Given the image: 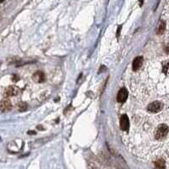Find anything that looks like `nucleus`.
Listing matches in <instances>:
<instances>
[{
	"mask_svg": "<svg viewBox=\"0 0 169 169\" xmlns=\"http://www.w3.org/2000/svg\"><path fill=\"white\" fill-rule=\"evenodd\" d=\"M163 107V105L162 102L160 101H154L150 104L148 105L147 107V110L150 112V113H158L160 112Z\"/></svg>",
	"mask_w": 169,
	"mask_h": 169,
	"instance_id": "f03ea898",
	"label": "nucleus"
},
{
	"mask_svg": "<svg viewBox=\"0 0 169 169\" xmlns=\"http://www.w3.org/2000/svg\"><path fill=\"white\" fill-rule=\"evenodd\" d=\"M162 72L165 74H169V63L168 62H165L162 64Z\"/></svg>",
	"mask_w": 169,
	"mask_h": 169,
	"instance_id": "9d476101",
	"label": "nucleus"
},
{
	"mask_svg": "<svg viewBox=\"0 0 169 169\" xmlns=\"http://www.w3.org/2000/svg\"><path fill=\"white\" fill-rule=\"evenodd\" d=\"M19 92V89L16 86H9L6 89L5 91V95L7 97H11V96H15Z\"/></svg>",
	"mask_w": 169,
	"mask_h": 169,
	"instance_id": "39448f33",
	"label": "nucleus"
},
{
	"mask_svg": "<svg viewBox=\"0 0 169 169\" xmlns=\"http://www.w3.org/2000/svg\"><path fill=\"white\" fill-rule=\"evenodd\" d=\"M33 80H34L35 81L38 82V83L43 82V81L45 80V75H44V74L42 72L37 71V72H36L34 74V75H33Z\"/></svg>",
	"mask_w": 169,
	"mask_h": 169,
	"instance_id": "6e6552de",
	"label": "nucleus"
},
{
	"mask_svg": "<svg viewBox=\"0 0 169 169\" xmlns=\"http://www.w3.org/2000/svg\"><path fill=\"white\" fill-rule=\"evenodd\" d=\"M128 98V91L125 88H122L120 91L118 93V97H117V100L119 102H124Z\"/></svg>",
	"mask_w": 169,
	"mask_h": 169,
	"instance_id": "20e7f679",
	"label": "nucleus"
},
{
	"mask_svg": "<svg viewBox=\"0 0 169 169\" xmlns=\"http://www.w3.org/2000/svg\"><path fill=\"white\" fill-rule=\"evenodd\" d=\"M166 50H167L168 52H169V47H167V48H166Z\"/></svg>",
	"mask_w": 169,
	"mask_h": 169,
	"instance_id": "f8f14e48",
	"label": "nucleus"
},
{
	"mask_svg": "<svg viewBox=\"0 0 169 169\" xmlns=\"http://www.w3.org/2000/svg\"><path fill=\"white\" fill-rule=\"evenodd\" d=\"M3 1H4V0H1V2H2V3H3Z\"/></svg>",
	"mask_w": 169,
	"mask_h": 169,
	"instance_id": "ddd939ff",
	"label": "nucleus"
},
{
	"mask_svg": "<svg viewBox=\"0 0 169 169\" xmlns=\"http://www.w3.org/2000/svg\"><path fill=\"white\" fill-rule=\"evenodd\" d=\"M143 64V58L142 57H137L134 59L133 62V70H138Z\"/></svg>",
	"mask_w": 169,
	"mask_h": 169,
	"instance_id": "423d86ee",
	"label": "nucleus"
},
{
	"mask_svg": "<svg viewBox=\"0 0 169 169\" xmlns=\"http://www.w3.org/2000/svg\"><path fill=\"white\" fill-rule=\"evenodd\" d=\"M155 166H156V168H165V167H166V166H165V162H164V161H163V160H162V159L157 160V161L155 162Z\"/></svg>",
	"mask_w": 169,
	"mask_h": 169,
	"instance_id": "9b49d317",
	"label": "nucleus"
},
{
	"mask_svg": "<svg viewBox=\"0 0 169 169\" xmlns=\"http://www.w3.org/2000/svg\"><path fill=\"white\" fill-rule=\"evenodd\" d=\"M165 28H166L165 22L164 21H161V23H160L159 26H158V29H157V33L160 34V35L162 34L164 32V30H165Z\"/></svg>",
	"mask_w": 169,
	"mask_h": 169,
	"instance_id": "1a4fd4ad",
	"label": "nucleus"
},
{
	"mask_svg": "<svg viewBox=\"0 0 169 169\" xmlns=\"http://www.w3.org/2000/svg\"><path fill=\"white\" fill-rule=\"evenodd\" d=\"M11 108V102L8 99H4L1 102V110L2 112H5V111H8Z\"/></svg>",
	"mask_w": 169,
	"mask_h": 169,
	"instance_id": "0eeeda50",
	"label": "nucleus"
},
{
	"mask_svg": "<svg viewBox=\"0 0 169 169\" xmlns=\"http://www.w3.org/2000/svg\"><path fill=\"white\" fill-rule=\"evenodd\" d=\"M168 130L169 129L168 127V125H166V124H160L156 128V129L155 131V138L156 140H158V141L162 140L168 135Z\"/></svg>",
	"mask_w": 169,
	"mask_h": 169,
	"instance_id": "f257e3e1",
	"label": "nucleus"
},
{
	"mask_svg": "<svg viewBox=\"0 0 169 169\" xmlns=\"http://www.w3.org/2000/svg\"><path fill=\"white\" fill-rule=\"evenodd\" d=\"M129 118L126 114L122 115L120 119V128L123 131H127L129 129Z\"/></svg>",
	"mask_w": 169,
	"mask_h": 169,
	"instance_id": "7ed1b4c3",
	"label": "nucleus"
}]
</instances>
